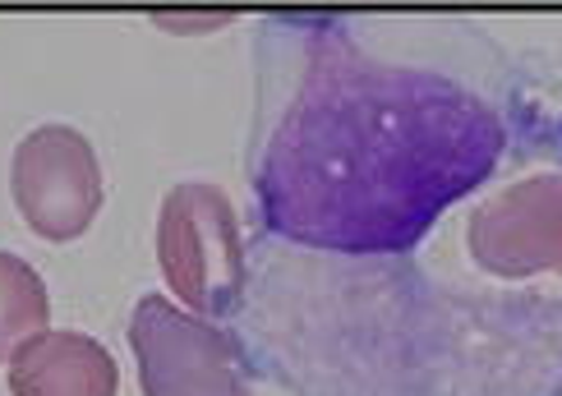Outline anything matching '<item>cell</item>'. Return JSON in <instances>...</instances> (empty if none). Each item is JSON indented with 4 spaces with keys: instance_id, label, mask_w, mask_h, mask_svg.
<instances>
[{
    "instance_id": "obj_1",
    "label": "cell",
    "mask_w": 562,
    "mask_h": 396,
    "mask_svg": "<svg viewBox=\"0 0 562 396\" xmlns=\"http://www.w3.org/2000/svg\"><path fill=\"white\" fill-rule=\"evenodd\" d=\"M503 148L507 125L480 92L323 33L259 152L254 199L281 240L383 259L475 194Z\"/></svg>"
},
{
    "instance_id": "obj_2",
    "label": "cell",
    "mask_w": 562,
    "mask_h": 396,
    "mask_svg": "<svg viewBox=\"0 0 562 396\" xmlns=\"http://www.w3.org/2000/svg\"><path fill=\"white\" fill-rule=\"evenodd\" d=\"M157 263L180 309L207 323L231 314L245 295V240L236 203L207 180L176 184L157 213Z\"/></svg>"
},
{
    "instance_id": "obj_3",
    "label": "cell",
    "mask_w": 562,
    "mask_h": 396,
    "mask_svg": "<svg viewBox=\"0 0 562 396\" xmlns=\"http://www.w3.org/2000/svg\"><path fill=\"white\" fill-rule=\"evenodd\" d=\"M130 351L144 396H249L240 346L167 295H144L134 305Z\"/></svg>"
},
{
    "instance_id": "obj_4",
    "label": "cell",
    "mask_w": 562,
    "mask_h": 396,
    "mask_svg": "<svg viewBox=\"0 0 562 396\" xmlns=\"http://www.w3.org/2000/svg\"><path fill=\"white\" fill-rule=\"evenodd\" d=\"M10 190L23 226L46 245H69L98 222L106 180L98 148L75 125H37L19 138Z\"/></svg>"
},
{
    "instance_id": "obj_5",
    "label": "cell",
    "mask_w": 562,
    "mask_h": 396,
    "mask_svg": "<svg viewBox=\"0 0 562 396\" xmlns=\"http://www.w3.org/2000/svg\"><path fill=\"white\" fill-rule=\"evenodd\" d=\"M471 259L503 282L562 276V176L540 171L475 203L465 222Z\"/></svg>"
},
{
    "instance_id": "obj_6",
    "label": "cell",
    "mask_w": 562,
    "mask_h": 396,
    "mask_svg": "<svg viewBox=\"0 0 562 396\" xmlns=\"http://www.w3.org/2000/svg\"><path fill=\"white\" fill-rule=\"evenodd\" d=\"M10 396H115L121 364L98 337L75 328H42L5 360Z\"/></svg>"
},
{
    "instance_id": "obj_7",
    "label": "cell",
    "mask_w": 562,
    "mask_h": 396,
    "mask_svg": "<svg viewBox=\"0 0 562 396\" xmlns=\"http://www.w3.org/2000/svg\"><path fill=\"white\" fill-rule=\"evenodd\" d=\"M46 318H52V291L42 272L19 253L0 249V360H10L23 341L37 337Z\"/></svg>"
}]
</instances>
